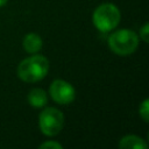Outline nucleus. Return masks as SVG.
<instances>
[{
    "label": "nucleus",
    "instance_id": "obj_1",
    "mask_svg": "<svg viewBox=\"0 0 149 149\" xmlns=\"http://www.w3.org/2000/svg\"><path fill=\"white\" fill-rule=\"evenodd\" d=\"M49 71V61L43 55H33L24 58L17 66V77L26 83L42 80Z\"/></svg>",
    "mask_w": 149,
    "mask_h": 149
},
{
    "label": "nucleus",
    "instance_id": "obj_2",
    "mask_svg": "<svg viewBox=\"0 0 149 149\" xmlns=\"http://www.w3.org/2000/svg\"><path fill=\"white\" fill-rule=\"evenodd\" d=\"M107 43L114 54L119 56H127L137 49L139 36L133 30L119 29L109 35Z\"/></svg>",
    "mask_w": 149,
    "mask_h": 149
},
{
    "label": "nucleus",
    "instance_id": "obj_3",
    "mask_svg": "<svg viewBox=\"0 0 149 149\" xmlns=\"http://www.w3.org/2000/svg\"><path fill=\"white\" fill-rule=\"evenodd\" d=\"M121 14L119 8L113 3H102L93 12V24L102 33L112 31L119 24Z\"/></svg>",
    "mask_w": 149,
    "mask_h": 149
},
{
    "label": "nucleus",
    "instance_id": "obj_4",
    "mask_svg": "<svg viewBox=\"0 0 149 149\" xmlns=\"http://www.w3.org/2000/svg\"><path fill=\"white\" fill-rule=\"evenodd\" d=\"M38 125L41 132L44 135L55 136L62 130L64 126V115L55 107H47L40 114Z\"/></svg>",
    "mask_w": 149,
    "mask_h": 149
},
{
    "label": "nucleus",
    "instance_id": "obj_5",
    "mask_svg": "<svg viewBox=\"0 0 149 149\" xmlns=\"http://www.w3.org/2000/svg\"><path fill=\"white\" fill-rule=\"evenodd\" d=\"M49 93L52 100L59 105H68L72 102L76 98V91L73 86L63 79L54 80L50 85Z\"/></svg>",
    "mask_w": 149,
    "mask_h": 149
},
{
    "label": "nucleus",
    "instance_id": "obj_6",
    "mask_svg": "<svg viewBox=\"0 0 149 149\" xmlns=\"http://www.w3.org/2000/svg\"><path fill=\"white\" fill-rule=\"evenodd\" d=\"M119 147L121 149H147L148 144L143 139L136 135H126L123 136L120 142Z\"/></svg>",
    "mask_w": 149,
    "mask_h": 149
},
{
    "label": "nucleus",
    "instance_id": "obj_7",
    "mask_svg": "<svg viewBox=\"0 0 149 149\" xmlns=\"http://www.w3.org/2000/svg\"><path fill=\"white\" fill-rule=\"evenodd\" d=\"M23 49L28 54H36L42 49V38L35 33H29L23 38Z\"/></svg>",
    "mask_w": 149,
    "mask_h": 149
},
{
    "label": "nucleus",
    "instance_id": "obj_8",
    "mask_svg": "<svg viewBox=\"0 0 149 149\" xmlns=\"http://www.w3.org/2000/svg\"><path fill=\"white\" fill-rule=\"evenodd\" d=\"M28 102L36 108L44 107L48 102V95L47 92L42 88H33L28 93Z\"/></svg>",
    "mask_w": 149,
    "mask_h": 149
},
{
    "label": "nucleus",
    "instance_id": "obj_9",
    "mask_svg": "<svg viewBox=\"0 0 149 149\" xmlns=\"http://www.w3.org/2000/svg\"><path fill=\"white\" fill-rule=\"evenodd\" d=\"M139 113L144 122L149 121V99H144L142 101V104L140 105V108H139Z\"/></svg>",
    "mask_w": 149,
    "mask_h": 149
},
{
    "label": "nucleus",
    "instance_id": "obj_10",
    "mask_svg": "<svg viewBox=\"0 0 149 149\" xmlns=\"http://www.w3.org/2000/svg\"><path fill=\"white\" fill-rule=\"evenodd\" d=\"M41 149H62V144H59L58 142L56 141H48V142H44L40 146Z\"/></svg>",
    "mask_w": 149,
    "mask_h": 149
},
{
    "label": "nucleus",
    "instance_id": "obj_11",
    "mask_svg": "<svg viewBox=\"0 0 149 149\" xmlns=\"http://www.w3.org/2000/svg\"><path fill=\"white\" fill-rule=\"evenodd\" d=\"M140 37L142 38V41H144L146 43H148L149 41V24L148 23H144L142 26V28L140 29Z\"/></svg>",
    "mask_w": 149,
    "mask_h": 149
},
{
    "label": "nucleus",
    "instance_id": "obj_12",
    "mask_svg": "<svg viewBox=\"0 0 149 149\" xmlns=\"http://www.w3.org/2000/svg\"><path fill=\"white\" fill-rule=\"evenodd\" d=\"M7 1H8V0H0V7L5 6V5L7 3Z\"/></svg>",
    "mask_w": 149,
    "mask_h": 149
}]
</instances>
